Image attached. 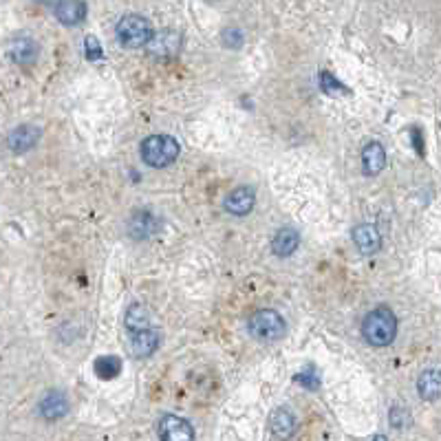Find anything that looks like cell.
<instances>
[{
    "label": "cell",
    "mask_w": 441,
    "mask_h": 441,
    "mask_svg": "<svg viewBox=\"0 0 441 441\" xmlns=\"http://www.w3.org/2000/svg\"><path fill=\"white\" fill-rule=\"evenodd\" d=\"M362 336L373 347H389L397 336V318L389 307H378L362 320Z\"/></svg>",
    "instance_id": "cell-1"
},
{
    "label": "cell",
    "mask_w": 441,
    "mask_h": 441,
    "mask_svg": "<svg viewBox=\"0 0 441 441\" xmlns=\"http://www.w3.org/2000/svg\"><path fill=\"white\" fill-rule=\"evenodd\" d=\"M179 153H181V146L170 135H150L140 146V155L150 168H165L177 161Z\"/></svg>",
    "instance_id": "cell-2"
},
{
    "label": "cell",
    "mask_w": 441,
    "mask_h": 441,
    "mask_svg": "<svg viewBox=\"0 0 441 441\" xmlns=\"http://www.w3.org/2000/svg\"><path fill=\"white\" fill-rule=\"evenodd\" d=\"M117 40L128 49H140L150 45V40L155 38L153 33V27H150L148 18L140 16V13H128V16H124L117 27Z\"/></svg>",
    "instance_id": "cell-3"
},
{
    "label": "cell",
    "mask_w": 441,
    "mask_h": 441,
    "mask_svg": "<svg viewBox=\"0 0 441 441\" xmlns=\"http://www.w3.org/2000/svg\"><path fill=\"white\" fill-rule=\"evenodd\" d=\"M285 320L276 309H260L252 313V318L247 320V331L254 340L260 342H274L285 336Z\"/></svg>",
    "instance_id": "cell-4"
},
{
    "label": "cell",
    "mask_w": 441,
    "mask_h": 441,
    "mask_svg": "<svg viewBox=\"0 0 441 441\" xmlns=\"http://www.w3.org/2000/svg\"><path fill=\"white\" fill-rule=\"evenodd\" d=\"M157 433L161 441H195V428H192V424L177 415L161 417Z\"/></svg>",
    "instance_id": "cell-5"
},
{
    "label": "cell",
    "mask_w": 441,
    "mask_h": 441,
    "mask_svg": "<svg viewBox=\"0 0 441 441\" xmlns=\"http://www.w3.org/2000/svg\"><path fill=\"white\" fill-rule=\"evenodd\" d=\"M254 205H256V192L254 188H247V186L234 188L223 201V208L234 216H247L254 210Z\"/></svg>",
    "instance_id": "cell-6"
},
{
    "label": "cell",
    "mask_w": 441,
    "mask_h": 441,
    "mask_svg": "<svg viewBox=\"0 0 441 441\" xmlns=\"http://www.w3.org/2000/svg\"><path fill=\"white\" fill-rule=\"evenodd\" d=\"M40 128H36L33 124H22V126L18 128H13L7 137V144L11 148V153H16V155H22L27 153V150H31L38 140H40Z\"/></svg>",
    "instance_id": "cell-7"
},
{
    "label": "cell",
    "mask_w": 441,
    "mask_h": 441,
    "mask_svg": "<svg viewBox=\"0 0 441 441\" xmlns=\"http://www.w3.org/2000/svg\"><path fill=\"white\" fill-rule=\"evenodd\" d=\"M9 53H11V60L16 64L31 66L38 60V45L29 36H16L9 43Z\"/></svg>",
    "instance_id": "cell-8"
},
{
    "label": "cell",
    "mask_w": 441,
    "mask_h": 441,
    "mask_svg": "<svg viewBox=\"0 0 441 441\" xmlns=\"http://www.w3.org/2000/svg\"><path fill=\"white\" fill-rule=\"evenodd\" d=\"M353 243L357 245V250H360L362 254L371 256V254L380 252V247H382V237H380V232H378L375 225L362 223V225H357V227L353 230Z\"/></svg>",
    "instance_id": "cell-9"
},
{
    "label": "cell",
    "mask_w": 441,
    "mask_h": 441,
    "mask_svg": "<svg viewBox=\"0 0 441 441\" xmlns=\"http://www.w3.org/2000/svg\"><path fill=\"white\" fill-rule=\"evenodd\" d=\"M157 230H159V221L148 210H137L128 221V232H130V237L137 239V241L153 237Z\"/></svg>",
    "instance_id": "cell-10"
},
{
    "label": "cell",
    "mask_w": 441,
    "mask_h": 441,
    "mask_svg": "<svg viewBox=\"0 0 441 441\" xmlns=\"http://www.w3.org/2000/svg\"><path fill=\"white\" fill-rule=\"evenodd\" d=\"M386 168V150L380 142H368L362 150V170L368 177H375Z\"/></svg>",
    "instance_id": "cell-11"
},
{
    "label": "cell",
    "mask_w": 441,
    "mask_h": 441,
    "mask_svg": "<svg viewBox=\"0 0 441 441\" xmlns=\"http://www.w3.org/2000/svg\"><path fill=\"white\" fill-rule=\"evenodd\" d=\"M417 393L424 402H435L441 397V371L426 368L417 378Z\"/></svg>",
    "instance_id": "cell-12"
},
{
    "label": "cell",
    "mask_w": 441,
    "mask_h": 441,
    "mask_svg": "<svg viewBox=\"0 0 441 441\" xmlns=\"http://www.w3.org/2000/svg\"><path fill=\"white\" fill-rule=\"evenodd\" d=\"M269 428L271 433L278 437V439H292L296 428H298V421L296 417L292 415V410H287V408H278V410H274L271 412V417H269Z\"/></svg>",
    "instance_id": "cell-13"
},
{
    "label": "cell",
    "mask_w": 441,
    "mask_h": 441,
    "mask_svg": "<svg viewBox=\"0 0 441 441\" xmlns=\"http://www.w3.org/2000/svg\"><path fill=\"white\" fill-rule=\"evenodd\" d=\"M298 245H300V234L294 227H281L271 239V252L276 256L285 258V256H292Z\"/></svg>",
    "instance_id": "cell-14"
},
{
    "label": "cell",
    "mask_w": 441,
    "mask_h": 441,
    "mask_svg": "<svg viewBox=\"0 0 441 441\" xmlns=\"http://www.w3.org/2000/svg\"><path fill=\"white\" fill-rule=\"evenodd\" d=\"M66 412H68V402H66V397L60 391L47 393L43 402H40V415H43L45 419H49V421H55V419L64 417Z\"/></svg>",
    "instance_id": "cell-15"
},
{
    "label": "cell",
    "mask_w": 441,
    "mask_h": 441,
    "mask_svg": "<svg viewBox=\"0 0 441 441\" xmlns=\"http://www.w3.org/2000/svg\"><path fill=\"white\" fill-rule=\"evenodd\" d=\"M53 13H55V18H58L62 24H68V27H73V24H80L82 20L87 18V5L84 3H68V0H64V3H58L53 7Z\"/></svg>",
    "instance_id": "cell-16"
},
{
    "label": "cell",
    "mask_w": 441,
    "mask_h": 441,
    "mask_svg": "<svg viewBox=\"0 0 441 441\" xmlns=\"http://www.w3.org/2000/svg\"><path fill=\"white\" fill-rule=\"evenodd\" d=\"M159 334L157 331H142V334H130V351L137 357H146V355H153L159 347Z\"/></svg>",
    "instance_id": "cell-17"
},
{
    "label": "cell",
    "mask_w": 441,
    "mask_h": 441,
    "mask_svg": "<svg viewBox=\"0 0 441 441\" xmlns=\"http://www.w3.org/2000/svg\"><path fill=\"white\" fill-rule=\"evenodd\" d=\"M124 324L130 331V334H142V331H150V315L148 309L140 302L128 307L126 315H124Z\"/></svg>",
    "instance_id": "cell-18"
},
{
    "label": "cell",
    "mask_w": 441,
    "mask_h": 441,
    "mask_svg": "<svg viewBox=\"0 0 441 441\" xmlns=\"http://www.w3.org/2000/svg\"><path fill=\"white\" fill-rule=\"evenodd\" d=\"M148 49L155 55H172L179 51V33L170 31V29H163V31L155 33V38L150 40Z\"/></svg>",
    "instance_id": "cell-19"
},
{
    "label": "cell",
    "mask_w": 441,
    "mask_h": 441,
    "mask_svg": "<svg viewBox=\"0 0 441 441\" xmlns=\"http://www.w3.org/2000/svg\"><path fill=\"white\" fill-rule=\"evenodd\" d=\"M119 371H121V360L115 355H104V357H98V360H95V373H98V378H102V380L117 378Z\"/></svg>",
    "instance_id": "cell-20"
},
{
    "label": "cell",
    "mask_w": 441,
    "mask_h": 441,
    "mask_svg": "<svg viewBox=\"0 0 441 441\" xmlns=\"http://www.w3.org/2000/svg\"><path fill=\"white\" fill-rule=\"evenodd\" d=\"M243 40H245V36H243V31L239 29V27H230V29L223 31V45L227 49H241Z\"/></svg>",
    "instance_id": "cell-21"
},
{
    "label": "cell",
    "mask_w": 441,
    "mask_h": 441,
    "mask_svg": "<svg viewBox=\"0 0 441 441\" xmlns=\"http://www.w3.org/2000/svg\"><path fill=\"white\" fill-rule=\"evenodd\" d=\"M389 421L393 424V428H404V426L410 424V415L408 410L402 408V406H393L391 412H389Z\"/></svg>",
    "instance_id": "cell-22"
},
{
    "label": "cell",
    "mask_w": 441,
    "mask_h": 441,
    "mask_svg": "<svg viewBox=\"0 0 441 441\" xmlns=\"http://www.w3.org/2000/svg\"><path fill=\"white\" fill-rule=\"evenodd\" d=\"M296 382L307 386L309 391H315L320 386V380H318V373H315L313 368H307V371H300V373L296 375Z\"/></svg>",
    "instance_id": "cell-23"
},
{
    "label": "cell",
    "mask_w": 441,
    "mask_h": 441,
    "mask_svg": "<svg viewBox=\"0 0 441 441\" xmlns=\"http://www.w3.org/2000/svg\"><path fill=\"white\" fill-rule=\"evenodd\" d=\"M84 51H87V58L89 60H100L102 55H104V51H102V47H100L98 38H95V36H87V40H84Z\"/></svg>",
    "instance_id": "cell-24"
},
{
    "label": "cell",
    "mask_w": 441,
    "mask_h": 441,
    "mask_svg": "<svg viewBox=\"0 0 441 441\" xmlns=\"http://www.w3.org/2000/svg\"><path fill=\"white\" fill-rule=\"evenodd\" d=\"M320 84H322L324 91H338V89H342L340 82H338L334 75H331L329 71H322V73H320Z\"/></svg>",
    "instance_id": "cell-25"
},
{
    "label": "cell",
    "mask_w": 441,
    "mask_h": 441,
    "mask_svg": "<svg viewBox=\"0 0 441 441\" xmlns=\"http://www.w3.org/2000/svg\"><path fill=\"white\" fill-rule=\"evenodd\" d=\"M412 137H415L417 153H419V155H424V148H421V133H419V128H412Z\"/></svg>",
    "instance_id": "cell-26"
},
{
    "label": "cell",
    "mask_w": 441,
    "mask_h": 441,
    "mask_svg": "<svg viewBox=\"0 0 441 441\" xmlns=\"http://www.w3.org/2000/svg\"><path fill=\"white\" fill-rule=\"evenodd\" d=\"M373 441H386V437H384V435H378V437H375Z\"/></svg>",
    "instance_id": "cell-27"
}]
</instances>
